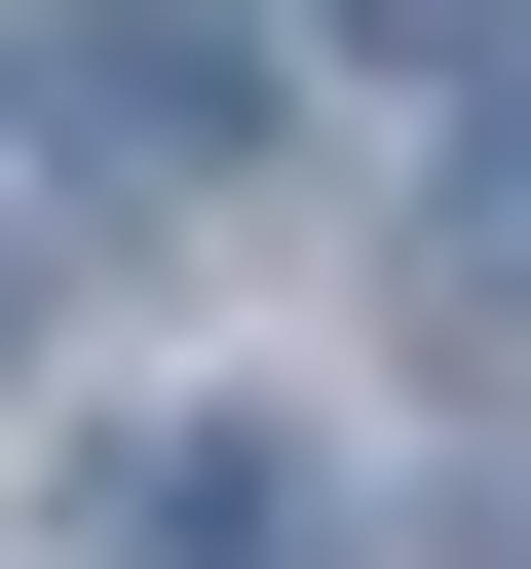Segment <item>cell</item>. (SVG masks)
<instances>
[{
	"label": "cell",
	"instance_id": "cell-1",
	"mask_svg": "<svg viewBox=\"0 0 531 569\" xmlns=\"http://www.w3.org/2000/svg\"><path fill=\"white\" fill-rule=\"evenodd\" d=\"M39 114H77L114 190H228V152H266V39H228V0H77V39H39Z\"/></svg>",
	"mask_w": 531,
	"mask_h": 569
},
{
	"label": "cell",
	"instance_id": "cell-2",
	"mask_svg": "<svg viewBox=\"0 0 531 569\" xmlns=\"http://www.w3.org/2000/svg\"><path fill=\"white\" fill-rule=\"evenodd\" d=\"M114 569H342V456H266V418H152V456H114Z\"/></svg>",
	"mask_w": 531,
	"mask_h": 569
},
{
	"label": "cell",
	"instance_id": "cell-3",
	"mask_svg": "<svg viewBox=\"0 0 531 569\" xmlns=\"http://www.w3.org/2000/svg\"><path fill=\"white\" fill-rule=\"evenodd\" d=\"M418 266H455V305H493V342H531V77L455 114V190H418Z\"/></svg>",
	"mask_w": 531,
	"mask_h": 569
},
{
	"label": "cell",
	"instance_id": "cell-4",
	"mask_svg": "<svg viewBox=\"0 0 531 569\" xmlns=\"http://www.w3.org/2000/svg\"><path fill=\"white\" fill-rule=\"evenodd\" d=\"M342 39H380V77H493V0H342Z\"/></svg>",
	"mask_w": 531,
	"mask_h": 569
}]
</instances>
